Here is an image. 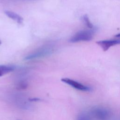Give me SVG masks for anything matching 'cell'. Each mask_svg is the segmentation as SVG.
<instances>
[{
    "mask_svg": "<svg viewBox=\"0 0 120 120\" xmlns=\"http://www.w3.org/2000/svg\"><path fill=\"white\" fill-rule=\"evenodd\" d=\"M88 113L93 120H108L111 116L110 111L103 107H95Z\"/></svg>",
    "mask_w": 120,
    "mask_h": 120,
    "instance_id": "1",
    "label": "cell"
},
{
    "mask_svg": "<svg viewBox=\"0 0 120 120\" xmlns=\"http://www.w3.org/2000/svg\"><path fill=\"white\" fill-rule=\"evenodd\" d=\"M53 51V48L52 45H44L26 56L24 58V60H29L42 58L51 54L52 53Z\"/></svg>",
    "mask_w": 120,
    "mask_h": 120,
    "instance_id": "2",
    "label": "cell"
},
{
    "mask_svg": "<svg viewBox=\"0 0 120 120\" xmlns=\"http://www.w3.org/2000/svg\"><path fill=\"white\" fill-rule=\"evenodd\" d=\"M94 30H83L76 32L69 39L72 43L80 41H89L91 40L94 33Z\"/></svg>",
    "mask_w": 120,
    "mask_h": 120,
    "instance_id": "3",
    "label": "cell"
},
{
    "mask_svg": "<svg viewBox=\"0 0 120 120\" xmlns=\"http://www.w3.org/2000/svg\"><path fill=\"white\" fill-rule=\"evenodd\" d=\"M61 81L71 86L72 87L83 91H90L91 90V88L82 84L81 83L72 80L68 78H63L61 79Z\"/></svg>",
    "mask_w": 120,
    "mask_h": 120,
    "instance_id": "4",
    "label": "cell"
},
{
    "mask_svg": "<svg viewBox=\"0 0 120 120\" xmlns=\"http://www.w3.org/2000/svg\"><path fill=\"white\" fill-rule=\"evenodd\" d=\"M97 44L104 51H106L111 46L120 44V38L117 39L105 40L97 41Z\"/></svg>",
    "mask_w": 120,
    "mask_h": 120,
    "instance_id": "5",
    "label": "cell"
},
{
    "mask_svg": "<svg viewBox=\"0 0 120 120\" xmlns=\"http://www.w3.org/2000/svg\"><path fill=\"white\" fill-rule=\"evenodd\" d=\"M4 12L8 17L11 18L17 23L19 24H21L23 22V18L17 13L9 10H5Z\"/></svg>",
    "mask_w": 120,
    "mask_h": 120,
    "instance_id": "6",
    "label": "cell"
},
{
    "mask_svg": "<svg viewBox=\"0 0 120 120\" xmlns=\"http://www.w3.org/2000/svg\"><path fill=\"white\" fill-rule=\"evenodd\" d=\"M15 68L14 66L12 65H0V77L9 73L13 71Z\"/></svg>",
    "mask_w": 120,
    "mask_h": 120,
    "instance_id": "7",
    "label": "cell"
},
{
    "mask_svg": "<svg viewBox=\"0 0 120 120\" xmlns=\"http://www.w3.org/2000/svg\"><path fill=\"white\" fill-rule=\"evenodd\" d=\"M82 20L83 22V23L89 28L90 29H93L94 27L93 25L92 24V23L90 22L89 18L88 16L87 15L85 14L84 15H83L82 17Z\"/></svg>",
    "mask_w": 120,
    "mask_h": 120,
    "instance_id": "8",
    "label": "cell"
},
{
    "mask_svg": "<svg viewBox=\"0 0 120 120\" xmlns=\"http://www.w3.org/2000/svg\"><path fill=\"white\" fill-rule=\"evenodd\" d=\"M76 120H91V119L88 112H82L79 114Z\"/></svg>",
    "mask_w": 120,
    "mask_h": 120,
    "instance_id": "9",
    "label": "cell"
},
{
    "mask_svg": "<svg viewBox=\"0 0 120 120\" xmlns=\"http://www.w3.org/2000/svg\"><path fill=\"white\" fill-rule=\"evenodd\" d=\"M30 101H37L39 100V99L38 98H31L30 99Z\"/></svg>",
    "mask_w": 120,
    "mask_h": 120,
    "instance_id": "10",
    "label": "cell"
},
{
    "mask_svg": "<svg viewBox=\"0 0 120 120\" xmlns=\"http://www.w3.org/2000/svg\"><path fill=\"white\" fill-rule=\"evenodd\" d=\"M115 37H117V38H120V33H119V34H118L117 35H116L115 36Z\"/></svg>",
    "mask_w": 120,
    "mask_h": 120,
    "instance_id": "11",
    "label": "cell"
},
{
    "mask_svg": "<svg viewBox=\"0 0 120 120\" xmlns=\"http://www.w3.org/2000/svg\"><path fill=\"white\" fill-rule=\"evenodd\" d=\"M1 41L0 40V45H1Z\"/></svg>",
    "mask_w": 120,
    "mask_h": 120,
    "instance_id": "12",
    "label": "cell"
},
{
    "mask_svg": "<svg viewBox=\"0 0 120 120\" xmlns=\"http://www.w3.org/2000/svg\"></svg>",
    "mask_w": 120,
    "mask_h": 120,
    "instance_id": "13",
    "label": "cell"
}]
</instances>
